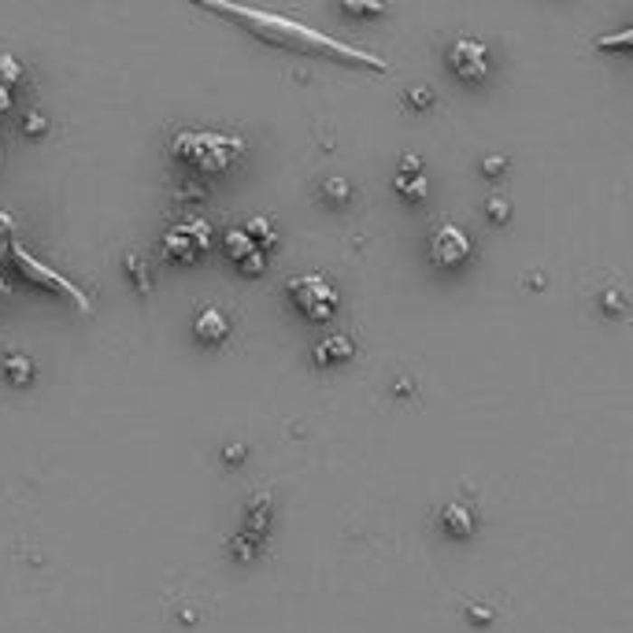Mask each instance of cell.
I'll list each match as a JSON object with an SVG mask.
<instances>
[{
	"instance_id": "obj_1",
	"label": "cell",
	"mask_w": 633,
	"mask_h": 633,
	"mask_svg": "<svg viewBox=\"0 0 633 633\" xmlns=\"http://www.w3.org/2000/svg\"><path fill=\"white\" fill-rule=\"evenodd\" d=\"M222 19H233L241 23L252 37L260 42L274 45V49H286V52H297V56H319V60H337V63H352V67H371V71H389V63L374 52H364L348 42H337V37L315 30L307 23H297L289 15H279V12H263V8H245V5H230V0H193Z\"/></svg>"
},
{
	"instance_id": "obj_2",
	"label": "cell",
	"mask_w": 633,
	"mask_h": 633,
	"mask_svg": "<svg viewBox=\"0 0 633 633\" xmlns=\"http://www.w3.org/2000/svg\"><path fill=\"white\" fill-rule=\"evenodd\" d=\"M175 152L193 167L204 175H219L226 171L237 156H241V141L226 137V134H201V130H185L175 137Z\"/></svg>"
},
{
	"instance_id": "obj_3",
	"label": "cell",
	"mask_w": 633,
	"mask_h": 633,
	"mask_svg": "<svg viewBox=\"0 0 633 633\" xmlns=\"http://www.w3.org/2000/svg\"><path fill=\"white\" fill-rule=\"evenodd\" d=\"M289 297L315 323H326L337 311V293L323 274H297V279H289Z\"/></svg>"
},
{
	"instance_id": "obj_4",
	"label": "cell",
	"mask_w": 633,
	"mask_h": 633,
	"mask_svg": "<svg viewBox=\"0 0 633 633\" xmlns=\"http://www.w3.org/2000/svg\"><path fill=\"white\" fill-rule=\"evenodd\" d=\"M449 71L459 78V82H486L489 74V52L482 42L474 37H459L456 45H449Z\"/></svg>"
},
{
	"instance_id": "obj_5",
	"label": "cell",
	"mask_w": 633,
	"mask_h": 633,
	"mask_svg": "<svg viewBox=\"0 0 633 633\" xmlns=\"http://www.w3.org/2000/svg\"><path fill=\"white\" fill-rule=\"evenodd\" d=\"M430 260L438 267H459L470 260V237L456 222H441L430 237Z\"/></svg>"
},
{
	"instance_id": "obj_6",
	"label": "cell",
	"mask_w": 633,
	"mask_h": 633,
	"mask_svg": "<svg viewBox=\"0 0 633 633\" xmlns=\"http://www.w3.org/2000/svg\"><path fill=\"white\" fill-rule=\"evenodd\" d=\"M208 249V222H182L167 237V256L175 260H196Z\"/></svg>"
},
{
	"instance_id": "obj_7",
	"label": "cell",
	"mask_w": 633,
	"mask_h": 633,
	"mask_svg": "<svg viewBox=\"0 0 633 633\" xmlns=\"http://www.w3.org/2000/svg\"><path fill=\"white\" fill-rule=\"evenodd\" d=\"M226 252H230L237 263H241L245 274H260V270H263V252L256 249V237L245 233V230H233V233L226 237Z\"/></svg>"
},
{
	"instance_id": "obj_8",
	"label": "cell",
	"mask_w": 633,
	"mask_h": 633,
	"mask_svg": "<svg viewBox=\"0 0 633 633\" xmlns=\"http://www.w3.org/2000/svg\"><path fill=\"white\" fill-rule=\"evenodd\" d=\"M226 334H230V323H226V315H222V311L208 307V311H201V315H196V337H201V341H208V345H219Z\"/></svg>"
},
{
	"instance_id": "obj_9",
	"label": "cell",
	"mask_w": 633,
	"mask_h": 633,
	"mask_svg": "<svg viewBox=\"0 0 633 633\" xmlns=\"http://www.w3.org/2000/svg\"><path fill=\"white\" fill-rule=\"evenodd\" d=\"M404 167H408L411 175H401V178H397V189H401L404 196H411V201H419V196L426 193V178L419 175V160H404Z\"/></svg>"
},
{
	"instance_id": "obj_10",
	"label": "cell",
	"mask_w": 633,
	"mask_h": 633,
	"mask_svg": "<svg viewBox=\"0 0 633 633\" xmlns=\"http://www.w3.org/2000/svg\"><path fill=\"white\" fill-rule=\"evenodd\" d=\"M352 355V345L345 341V337H330V341H323L319 348H315V360L319 364H334V360H348Z\"/></svg>"
},
{
	"instance_id": "obj_11",
	"label": "cell",
	"mask_w": 633,
	"mask_h": 633,
	"mask_svg": "<svg viewBox=\"0 0 633 633\" xmlns=\"http://www.w3.org/2000/svg\"><path fill=\"white\" fill-rule=\"evenodd\" d=\"M597 49H629L633 52V23L629 26H622V30H615V33H600L597 37Z\"/></svg>"
},
{
	"instance_id": "obj_12",
	"label": "cell",
	"mask_w": 633,
	"mask_h": 633,
	"mask_svg": "<svg viewBox=\"0 0 633 633\" xmlns=\"http://www.w3.org/2000/svg\"><path fill=\"white\" fill-rule=\"evenodd\" d=\"M341 8L348 15H382V0H341Z\"/></svg>"
},
{
	"instance_id": "obj_13",
	"label": "cell",
	"mask_w": 633,
	"mask_h": 633,
	"mask_svg": "<svg viewBox=\"0 0 633 633\" xmlns=\"http://www.w3.org/2000/svg\"><path fill=\"white\" fill-rule=\"evenodd\" d=\"M8 374L12 382H30V360H23V355H8Z\"/></svg>"
},
{
	"instance_id": "obj_14",
	"label": "cell",
	"mask_w": 633,
	"mask_h": 633,
	"mask_svg": "<svg viewBox=\"0 0 633 633\" xmlns=\"http://www.w3.org/2000/svg\"><path fill=\"white\" fill-rule=\"evenodd\" d=\"M323 193L330 196V201H348V196H352V193H348V185H345L341 178H337V182H326V189H323Z\"/></svg>"
}]
</instances>
